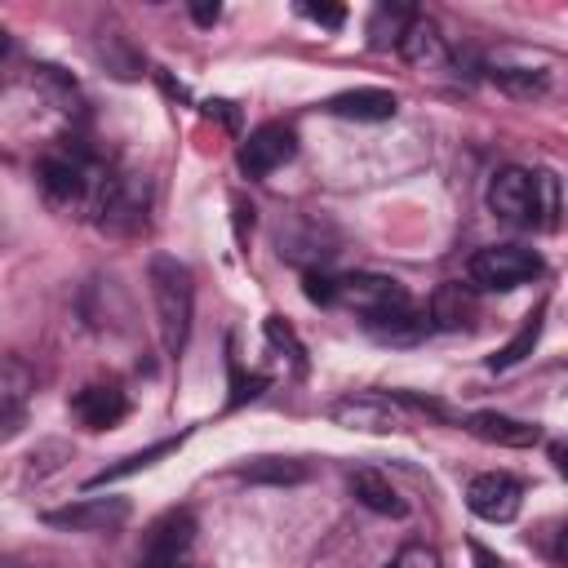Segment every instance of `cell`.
<instances>
[{
    "label": "cell",
    "instance_id": "obj_1",
    "mask_svg": "<svg viewBox=\"0 0 568 568\" xmlns=\"http://www.w3.org/2000/svg\"><path fill=\"white\" fill-rule=\"evenodd\" d=\"M488 213L506 226H528V231H555L559 226V178L550 169H524V164H501L488 178Z\"/></svg>",
    "mask_w": 568,
    "mask_h": 568
},
{
    "label": "cell",
    "instance_id": "obj_2",
    "mask_svg": "<svg viewBox=\"0 0 568 568\" xmlns=\"http://www.w3.org/2000/svg\"><path fill=\"white\" fill-rule=\"evenodd\" d=\"M146 284H151V302H155L160 346L169 359H178L186 351L191 320H195V275L173 253H155L146 262Z\"/></svg>",
    "mask_w": 568,
    "mask_h": 568
},
{
    "label": "cell",
    "instance_id": "obj_3",
    "mask_svg": "<svg viewBox=\"0 0 568 568\" xmlns=\"http://www.w3.org/2000/svg\"><path fill=\"white\" fill-rule=\"evenodd\" d=\"M89 217L106 235H138V231H146V222H151V182L142 173H129V169H106L98 191H93Z\"/></svg>",
    "mask_w": 568,
    "mask_h": 568
},
{
    "label": "cell",
    "instance_id": "obj_4",
    "mask_svg": "<svg viewBox=\"0 0 568 568\" xmlns=\"http://www.w3.org/2000/svg\"><path fill=\"white\" fill-rule=\"evenodd\" d=\"M102 173H106V164H98V160H93L89 151H80V146H71V151H49V155H40V164H36V178H40L44 200H49L53 209H62V213H89Z\"/></svg>",
    "mask_w": 568,
    "mask_h": 568
},
{
    "label": "cell",
    "instance_id": "obj_5",
    "mask_svg": "<svg viewBox=\"0 0 568 568\" xmlns=\"http://www.w3.org/2000/svg\"><path fill=\"white\" fill-rule=\"evenodd\" d=\"M537 275H546V262L524 244H488L466 262L470 288H488V293H510L519 284H532Z\"/></svg>",
    "mask_w": 568,
    "mask_h": 568
},
{
    "label": "cell",
    "instance_id": "obj_6",
    "mask_svg": "<svg viewBox=\"0 0 568 568\" xmlns=\"http://www.w3.org/2000/svg\"><path fill=\"white\" fill-rule=\"evenodd\" d=\"M333 306H346L359 315V324L368 320H382L390 311H404L413 306L408 288L390 275H377V271H351V275H337L333 280Z\"/></svg>",
    "mask_w": 568,
    "mask_h": 568
},
{
    "label": "cell",
    "instance_id": "obj_7",
    "mask_svg": "<svg viewBox=\"0 0 568 568\" xmlns=\"http://www.w3.org/2000/svg\"><path fill=\"white\" fill-rule=\"evenodd\" d=\"M191 541H195V515L186 506H173L160 519H151V528L142 532L138 568H178L186 559Z\"/></svg>",
    "mask_w": 568,
    "mask_h": 568
},
{
    "label": "cell",
    "instance_id": "obj_8",
    "mask_svg": "<svg viewBox=\"0 0 568 568\" xmlns=\"http://www.w3.org/2000/svg\"><path fill=\"white\" fill-rule=\"evenodd\" d=\"M129 497H115V493H106V497H80V501H71V506H58V510H44L40 519L49 524V528H62V532H111V528H120L124 519H129Z\"/></svg>",
    "mask_w": 568,
    "mask_h": 568
},
{
    "label": "cell",
    "instance_id": "obj_9",
    "mask_svg": "<svg viewBox=\"0 0 568 568\" xmlns=\"http://www.w3.org/2000/svg\"><path fill=\"white\" fill-rule=\"evenodd\" d=\"M297 155V133H293V124H280V120H271V124H257L244 142H240V169L248 173V178H266V173H275V169H284L288 160Z\"/></svg>",
    "mask_w": 568,
    "mask_h": 568
},
{
    "label": "cell",
    "instance_id": "obj_10",
    "mask_svg": "<svg viewBox=\"0 0 568 568\" xmlns=\"http://www.w3.org/2000/svg\"><path fill=\"white\" fill-rule=\"evenodd\" d=\"M466 506H470V515H479L488 524H510L524 506V484L506 470H484L466 484Z\"/></svg>",
    "mask_w": 568,
    "mask_h": 568
},
{
    "label": "cell",
    "instance_id": "obj_11",
    "mask_svg": "<svg viewBox=\"0 0 568 568\" xmlns=\"http://www.w3.org/2000/svg\"><path fill=\"white\" fill-rule=\"evenodd\" d=\"M328 417L346 430H364V435H390L404 426V413L395 408L390 395H342Z\"/></svg>",
    "mask_w": 568,
    "mask_h": 568
},
{
    "label": "cell",
    "instance_id": "obj_12",
    "mask_svg": "<svg viewBox=\"0 0 568 568\" xmlns=\"http://www.w3.org/2000/svg\"><path fill=\"white\" fill-rule=\"evenodd\" d=\"M71 417L84 430H111L129 417V395L115 382H89L71 395Z\"/></svg>",
    "mask_w": 568,
    "mask_h": 568
},
{
    "label": "cell",
    "instance_id": "obj_13",
    "mask_svg": "<svg viewBox=\"0 0 568 568\" xmlns=\"http://www.w3.org/2000/svg\"><path fill=\"white\" fill-rule=\"evenodd\" d=\"M475 315H479V297L462 280H444L426 302V324L439 333H466L475 324Z\"/></svg>",
    "mask_w": 568,
    "mask_h": 568
},
{
    "label": "cell",
    "instance_id": "obj_14",
    "mask_svg": "<svg viewBox=\"0 0 568 568\" xmlns=\"http://www.w3.org/2000/svg\"><path fill=\"white\" fill-rule=\"evenodd\" d=\"M462 426H466L475 439L497 444V448H532V444H541V426H537V422H519V417H506V413H493V408L466 413Z\"/></svg>",
    "mask_w": 568,
    "mask_h": 568
},
{
    "label": "cell",
    "instance_id": "obj_15",
    "mask_svg": "<svg viewBox=\"0 0 568 568\" xmlns=\"http://www.w3.org/2000/svg\"><path fill=\"white\" fill-rule=\"evenodd\" d=\"M395 49H399V58H404L408 67H417V71H435V67L448 62V44H444L439 27H435L426 13H413V22L404 27V36H399Z\"/></svg>",
    "mask_w": 568,
    "mask_h": 568
},
{
    "label": "cell",
    "instance_id": "obj_16",
    "mask_svg": "<svg viewBox=\"0 0 568 568\" xmlns=\"http://www.w3.org/2000/svg\"><path fill=\"white\" fill-rule=\"evenodd\" d=\"M328 115H342V120H364V124H377V120H395L399 111V98L390 89H346V93H333L324 102Z\"/></svg>",
    "mask_w": 568,
    "mask_h": 568
},
{
    "label": "cell",
    "instance_id": "obj_17",
    "mask_svg": "<svg viewBox=\"0 0 568 568\" xmlns=\"http://www.w3.org/2000/svg\"><path fill=\"white\" fill-rule=\"evenodd\" d=\"M351 493H355V501H359L364 510H373V515H390V519H404V515H408V501L399 497V488H395L382 470H373V466L351 470Z\"/></svg>",
    "mask_w": 568,
    "mask_h": 568
},
{
    "label": "cell",
    "instance_id": "obj_18",
    "mask_svg": "<svg viewBox=\"0 0 568 568\" xmlns=\"http://www.w3.org/2000/svg\"><path fill=\"white\" fill-rule=\"evenodd\" d=\"M488 80H493L501 93L524 98V102L550 93V71H546V67H528V62H493V67H488Z\"/></svg>",
    "mask_w": 568,
    "mask_h": 568
},
{
    "label": "cell",
    "instance_id": "obj_19",
    "mask_svg": "<svg viewBox=\"0 0 568 568\" xmlns=\"http://www.w3.org/2000/svg\"><path fill=\"white\" fill-rule=\"evenodd\" d=\"M364 333L377 337V342H386V346H413V342H422L430 333V324H426V311L404 306V311H390L382 320H368Z\"/></svg>",
    "mask_w": 568,
    "mask_h": 568
},
{
    "label": "cell",
    "instance_id": "obj_20",
    "mask_svg": "<svg viewBox=\"0 0 568 568\" xmlns=\"http://www.w3.org/2000/svg\"><path fill=\"white\" fill-rule=\"evenodd\" d=\"M182 439H186V435H173V439H155V444H146V448H138V453L120 457L115 466H106V470L89 475V484H84V488H102V484H115V479H124V475H138V470H146V466H155L160 457L178 453V448H182Z\"/></svg>",
    "mask_w": 568,
    "mask_h": 568
},
{
    "label": "cell",
    "instance_id": "obj_21",
    "mask_svg": "<svg viewBox=\"0 0 568 568\" xmlns=\"http://www.w3.org/2000/svg\"><path fill=\"white\" fill-rule=\"evenodd\" d=\"M541 324H546V302H541L537 311H528V315H524L519 333H515L501 351H493V355H488V368H493V373H501V368H515L524 355H532V346H537V337H541Z\"/></svg>",
    "mask_w": 568,
    "mask_h": 568
},
{
    "label": "cell",
    "instance_id": "obj_22",
    "mask_svg": "<svg viewBox=\"0 0 568 568\" xmlns=\"http://www.w3.org/2000/svg\"><path fill=\"white\" fill-rule=\"evenodd\" d=\"M413 13H417V9H408V4H377L373 18H368V44H373V49L399 44V36H404V27L413 22Z\"/></svg>",
    "mask_w": 568,
    "mask_h": 568
},
{
    "label": "cell",
    "instance_id": "obj_23",
    "mask_svg": "<svg viewBox=\"0 0 568 568\" xmlns=\"http://www.w3.org/2000/svg\"><path fill=\"white\" fill-rule=\"evenodd\" d=\"M306 475L311 470L293 457H257V462L240 466V479H248V484H302Z\"/></svg>",
    "mask_w": 568,
    "mask_h": 568
},
{
    "label": "cell",
    "instance_id": "obj_24",
    "mask_svg": "<svg viewBox=\"0 0 568 568\" xmlns=\"http://www.w3.org/2000/svg\"><path fill=\"white\" fill-rule=\"evenodd\" d=\"M31 390H36V373L18 355H0V399L31 404Z\"/></svg>",
    "mask_w": 568,
    "mask_h": 568
},
{
    "label": "cell",
    "instance_id": "obj_25",
    "mask_svg": "<svg viewBox=\"0 0 568 568\" xmlns=\"http://www.w3.org/2000/svg\"><path fill=\"white\" fill-rule=\"evenodd\" d=\"M386 568H444V559H439L435 546H426V541H408V546H399V550L390 555Z\"/></svg>",
    "mask_w": 568,
    "mask_h": 568
},
{
    "label": "cell",
    "instance_id": "obj_26",
    "mask_svg": "<svg viewBox=\"0 0 568 568\" xmlns=\"http://www.w3.org/2000/svg\"><path fill=\"white\" fill-rule=\"evenodd\" d=\"M262 328H266V342H271L275 351H288V359H293L297 368L306 364V351H302V342L293 337V328H288L280 315H266V324H262Z\"/></svg>",
    "mask_w": 568,
    "mask_h": 568
},
{
    "label": "cell",
    "instance_id": "obj_27",
    "mask_svg": "<svg viewBox=\"0 0 568 568\" xmlns=\"http://www.w3.org/2000/svg\"><path fill=\"white\" fill-rule=\"evenodd\" d=\"M27 426V404H13V399H0V444L18 439Z\"/></svg>",
    "mask_w": 568,
    "mask_h": 568
},
{
    "label": "cell",
    "instance_id": "obj_28",
    "mask_svg": "<svg viewBox=\"0 0 568 568\" xmlns=\"http://www.w3.org/2000/svg\"><path fill=\"white\" fill-rule=\"evenodd\" d=\"M302 13H306L311 22H320V27H328V31H337V27L346 22V9H342V4H302Z\"/></svg>",
    "mask_w": 568,
    "mask_h": 568
},
{
    "label": "cell",
    "instance_id": "obj_29",
    "mask_svg": "<svg viewBox=\"0 0 568 568\" xmlns=\"http://www.w3.org/2000/svg\"><path fill=\"white\" fill-rule=\"evenodd\" d=\"M306 297L315 302V306H333V275H320V271H306Z\"/></svg>",
    "mask_w": 568,
    "mask_h": 568
},
{
    "label": "cell",
    "instance_id": "obj_30",
    "mask_svg": "<svg viewBox=\"0 0 568 568\" xmlns=\"http://www.w3.org/2000/svg\"><path fill=\"white\" fill-rule=\"evenodd\" d=\"M231 209H235V240L244 244L253 231V204H244V195H231Z\"/></svg>",
    "mask_w": 568,
    "mask_h": 568
},
{
    "label": "cell",
    "instance_id": "obj_31",
    "mask_svg": "<svg viewBox=\"0 0 568 568\" xmlns=\"http://www.w3.org/2000/svg\"><path fill=\"white\" fill-rule=\"evenodd\" d=\"M191 18H195L200 27H213V22L222 18V4H217V0H195V4H191Z\"/></svg>",
    "mask_w": 568,
    "mask_h": 568
},
{
    "label": "cell",
    "instance_id": "obj_32",
    "mask_svg": "<svg viewBox=\"0 0 568 568\" xmlns=\"http://www.w3.org/2000/svg\"><path fill=\"white\" fill-rule=\"evenodd\" d=\"M470 559H475V568H510L501 555H493L484 541H470Z\"/></svg>",
    "mask_w": 568,
    "mask_h": 568
},
{
    "label": "cell",
    "instance_id": "obj_33",
    "mask_svg": "<svg viewBox=\"0 0 568 568\" xmlns=\"http://www.w3.org/2000/svg\"><path fill=\"white\" fill-rule=\"evenodd\" d=\"M4 49H9V31L0 27V58H4Z\"/></svg>",
    "mask_w": 568,
    "mask_h": 568
}]
</instances>
